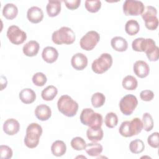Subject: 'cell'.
Returning <instances> with one entry per match:
<instances>
[{
	"label": "cell",
	"instance_id": "8fae6325",
	"mask_svg": "<svg viewBox=\"0 0 159 159\" xmlns=\"http://www.w3.org/2000/svg\"><path fill=\"white\" fill-rule=\"evenodd\" d=\"M6 35L9 41L12 43L17 45L23 43L27 39L26 33L15 25H11L8 27Z\"/></svg>",
	"mask_w": 159,
	"mask_h": 159
},
{
	"label": "cell",
	"instance_id": "277c9868",
	"mask_svg": "<svg viewBox=\"0 0 159 159\" xmlns=\"http://www.w3.org/2000/svg\"><path fill=\"white\" fill-rule=\"evenodd\" d=\"M75 39V32L68 27H61L52 35V42L57 45H70L74 43Z\"/></svg>",
	"mask_w": 159,
	"mask_h": 159
},
{
	"label": "cell",
	"instance_id": "9a60e30c",
	"mask_svg": "<svg viewBox=\"0 0 159 159\" xmlns=\"http://www.w3.org/2000/svg\"><path fill=\"white\" fill-rule=\"evenodd\" d=\"M19 129V122L14 118L7 119L3 124V130L8 135H14L16 134Z\"/></svg>",
	"mask_w": 159,
	"mask_h": 159
},
{
	"label": "cell",
	"instance_id": "44dd1931",
	"mask_svg": "<svg viewBox=\"0 0 159 159\" xmlns=\"http://www.w3.org/2000/svg\"><path fill=\"white\" fill-rule=\"evenodd\" d=\"M86 136L88 139L93 142H96L102 139L104 132L101 127H95L87 129Z\"/></svg>",
	"mask_w": 159,
	"mask_h": 159
},
{
	"label": "cell",
	"instance_id": "4316f807",
	"mask_svg": "<svg viewBox=\"0 0 159 159\" xmlns=\"http://www.w3.org/2000/svg\"><path fill=\"white\" fill-rule=\"evenodd\" d=\"M103 150L102 146L98 143L92 142L86 144L85 150L88 155L91 157H97L99 155Z\"/></svg>",
	"mask_w": 159,
	"mask_h": 159
},
{
	"label": "cell",
	"instance_id": "7a4b0ae2",
	"mask_svg": "<svg viewBox=\"0 0 159 159\" xmlns=\"http://www.w3.org/2000/svg\"><path fill=\"white\" fill-rule=\"evenodd\" d=\"M42 127L37 123L30 124L26 129V134L24 138V143L29 148L37 147L39 143L40 137L42 134Z\"/></svg>",
	"mask_w": 159,
	"mask_h": 159
},
{
	"label": "cell",
	"instance_id": "603a6c76",
	"mask_svg": "<svg viewBox=\"0 0 159 159\" xmlns=\"http://www.w3.org/2000/svg\"><path fill=\"white\" fill-rule=\"evenodd\" d=\"M51 152L55 157H61L66 152V145L62 140H56L52 144Z\"/></svg>",
	"mask_w": 159,
	"mask_h": 159
},
{
	"label": "cell",
	"instance_id": "d4e9b609",
	"mask_svg": "<svg viewBox=\"0 0 159 159\" xmlns=\"http://www.w3.org/2000/svg\"><path fill=\"white\" fill-rule=\"evenodd\" d=\"M129 129L130 137L138 135L143 129V124L142 120L138 117L134 118L131 121H129Z\"/></svg>",
	"mask_w": 159,
	"mask_h": 159
},
{
	"label": "cell",
	"instance_id": "ac0fdd59",
	"mask_svg": "<svg viewBox=\"0 0 159 159\" xmlns=\"http://www.w3.org/2000/svg\"><path fill=\"white\" fill-rule=\"evenodd\" d=\"M40 49L39 43L35 40H30L26 43L23 48L22 51L27 57H34L37 55Z\"/></svg>",
	"mask_w": 159,
	"mask_h": 159
},
{
	"label": "cell",
	"instance_id": "30bf717a",
	"mask_svg": "<svg viewBox=\"0 0 159 159\" xmlns=\"http://www.w3.org/2000/svg\"><path fill=\"white\" fill-rule=\"evenodd\" d=\"M100 40V35L96 31L88 32L80 40V45L82 49L86 51L93 50Z\"/></svg>",
	"mask_w": 159,
	"mask_h": 159
},
{
	"label": "cell",
	"instance_id": "ffe728a7",
	"mask_svg": "<svg viewBox=\"0 0 159 159\" xmlns=\"http://www.w3.org/2000/svg\"><path fill=\"white\" fill-rule=\"evenodd\" d=\"M19 98L20 101L26 104L34 102L36 99L35 93L30 88H25L19 93Z\"/></svg>",
	"mask_w": 159,
	"mask_h": 159
},
{
	"label": "cell",
	"instance_id": "6da1fadb",
	"mask_svg": "<svg viewBox=\"0 0 159 159\" xmlns=\"http://www.w3.org/2000/svg\"><path fill=\"white\" fill-rule=\"evenodd\" d=\"M132 48L135 52H145L150 61H156L158 60L159 48L152 39L137 38L132 42Z\"/></svg>",
	"mask_w": 159,
	"mask_h": 159
},
{
	"label": "cell",
	"instance_id": "d6a6232c",
	"mask_svg": "<svg viewBox=\"0 0 159 159\" xmlns=\"http://www.w3.org/2000/svg\"><path fill=\"white\" fill-rule=\"evenodd\" d=\"M104 122L106 125L111 129H112L117 126L118 124V117L116 113L110 112H108L105 117Z\"/></svg>",
	"mask_w": 159,
	"mask_h": 159
},
{
	"label": "cell",
	"instance_id": "7402d4cb",
	"mask_svg": "<svg viewBox=\"0 0 159 159\" xmlns=\"http://www.w3.org/2000/svg\"><path fill=\"white\" fill-rule=\"evenodd\" d=\"M46 10L49 17H54L57 16L61 11V1H49L46 6Z\"/></svg>",
	"mask_w": 159,
	"mask_h": 159
},
{
	"label": "cell",
	"instance_id": "484cf974",
	"mask_svg": "<svg viewBox=\"0 0 159 159\" xmlns=\"http://www.w3.org/2000/svg\"><path fill=\"white\" fill-rule=\"evenodd\" d=\"M58 89L53 85H49L43 89L41 93L42 98L47 101H52L57 95Z\"/></svg>",
	"mask_w": 159,
	"mask_h": 159
},
{
	"label": "cell",
	"instance_id": "836d02e7",
	"mask_svg": "<svg viewBox=\"0 0 159 159\" xmlns=\"http://www.w3.org/2000/svg\"><path fill=\"white\" fill-rule=\"evenodd\" d=\"M143 129L147 131H151L153 128V120L152 116L148 112H145L142 116Z\"/></svg>",
	"mask_w": 159,
	"mask_h": 159
},
{
	"label": "cell",
	"instance_id": "74e56055",
	"mask_svg": "<svg viewBox=\"0 0 159 159\" xmlns=\"http://www.w3.org/2000/svg\"><path fill=\"white\" fill-rule=\"evenodd\" d=\"M0 154L1 159H9L12 157V150L7 145H1L0 146Z\"/></svg>",
	"mask_w": 159,
	"mask_h": 159
},
{
	"label": "cell",
	"instance_id": "cb8c5ba5",
	"mask_svg": "<svg viewBox=\"0 0 159 159\" xmlns=\"http://www.w3.org/2000/svg\"><path fill=\"white\" fill-rule=\"evenodd\" d=\"M17 14L18 9L17 6L12 3L6 4L2 9V15L8 20L14 19L17 17Z\"/></svg>",
	"mask_w": 159,
	"mask_h": 159
},
{
	"label": "cell",
	"instance_id": "9c48e42d",
	"mask_svg": "<svg viewBox=\"0 0 159 159\" xmlns=\"http://www.w3.org/2000/svg\"><path fill=\"white\" fill-rule=\"evenodd\" d=\"M145 9L143 3L140 1L126 0L123 4V12L125 16L141 15Z\"/></svg>",
	"mask_w": 159,
	"mask_h": 159
},
{
	"label": "cell",
	"instance_id": "8992f818",
	"mask_svg": "<svg viewBox=\"0 0 159 159\" xmlns=\"http://www.w3.org/2000/svg\"><path fill=\"white\" fill-rule=\"evenodd\" d=\"M112 62V56L109 53H104L93 61L91 69L96 74H102L111 67Z\"/></svg>",
	"mask_w": 159,
	"mask_h": 159
},
{
	"label": "cell",
	"instance_id": "83f0119b",
	"mask_svg": "<svg viewBox=\"0 0 159 159\" xmlns=\"http://www.w3.org/2000/svg\"><path fill=\"white\" fill-rule=\"evenodd\" d=\"M140 30V25L138 22L134 19H130L128 20L125 25V30L126 33L133 36L136 35Z\"/></svg>",
	"mask_w": 159,
	"mask_h": 159
},
{
	"label": "cell",
	"instance_id": "e575fe53",
	"mask_svg": "<svg viewBox=\"0 0 159 159\" xmlns=\"http://www.w3.org/2000/svg\"><path fill=\"white\" fill-rule=\"evenodd\" d=\"M71 146L74 150L77 151H81L85 150L86 143L82 137H76L71 140Z\"/></svg>",
	"mask_w": 159,
	"mask_h": 159
},
{
	"label": "cell",
	"instance_id": "52a82bcc",
	"mask_svg": "<svg viewBox=\"0 0 159 159\" xmlns=\"http://www.w3.org/2000/svg\"><path fill=\"white\" fill-rule=\"evenodd\" d=\"M157 9L152 6H146L143 13L141 14L145 22V25L148 30H154L158 27V19L157 17Z\"/></svg>",
	"mask_w": 159,
	"mask_h": 159
},
{
	"label": "cell",
	"instance_id": "4dcf8cb0",
	"mask_svg": "<svg viewBox=\"0 0 159 159\" xmlns=\"http://www.w3.org/2000/svg\"><path fill=\"white\" fill-rule=\"evenodd\" d=\"M91 101L92 106L95 108H98L104 104L106 101V97L102 93L97 92L93 94Z\"/></svg>",
	"mask_w": 159,
	"mask_h": 159
},
{
	"label": "cell",
	"instance_id": "e0dca14e",
	"mask_svg": "<svg viewBox=\"0 0 159 159\" xmlns=\"http://www.w3.org/2000/svg\"><path fill=\"white\" fill-rule=\"evenodd\" d=\"M42 57L45 62L53 63L57 60L58 52L55 48L48 46L43 48L42 53Z\"/></svg>",
	"mask_w": 159,
	"mask_h": 159
},
{
	"label": "cell",
	"instance_id": "d590c367",
	"mask_svg": "<svg viewBox=\"0 0 159 159\" xmlns=\"http://www.w3.org/2000/svg\"><path fill=\"white\" fill-rule=\"evenodd\" d=\"M32 80L35 86L41 87L45 84L47 81V78L44 73L42 72H37L33 75Z\"/></svg>",
	"mask_w": 159,
	"mask_h": 159
},
{
	"label": "cell",
	"instance_id": "ab89813d",
	"mask_svg": "<svg viewBox=\"0 0 159 159\" xmlns=\"http://www.w3.org/2000/svg\"><path fill=\"white\" fill-rule=\"evenodd\" d=\"M66 7L70 10H75L79 7L81 4V0H73V1H64Z\"/></svg>",
	"mask_w": 159,
	"mask_h": 159
},
{
	"label": "cell",
	"instance_id": "1f68e13d",
	"mask_svg": "<svg viewBox=\"0 0 159 159\" xmlns=\"http://www.w3.org/2000/svg\"><path fill=\"white\" fill-rule=\"evenodd\" d=\"M86 9L91 13H96L99 11L101 7V2L98 0H86L85 1Z\"/></svg>",
	"mask_w": 159,
	"mask_h": 159
},
{
	"label": "cell",
	"instance_id": "7c38bea8",
	"mask_svg": "<svg viewBox=\"0 0 159 159\" xmlns=\"http://www.w3.org/2000/svg\"><path fill=\"white\" fill-rule=\"evenodd\" d=\"M88 58L82 53H77L75 54L71 60V65L75 70L81 71L84 70L88 65Z\"/></svg>",
	"mask_w": 159,
	"mask_h": 159
},
{
	"label": "cell",
	"instance_id": "f1b7e54d",
	"mask_svg": "<svg viewBox=\"0 0 159 159\" xmlns=\"http://www.w3.org/2000/svg\"><path fill=\"white\" fill-rule=\"evenodd\" d=\"M122 85L123 88L127 90H135L138 86V81L137 79L131 75L126 76L122 80Z\"/></svg>",
	"mask_w": 159,
	"mask_h": 159
},
{
	"label": "cell",
	"instance_id": "3957f363",
	"mask_svg": "<svg viewBox=\"0 0 159 159\" xmlns=\"http://www.w3.org/2000/svg\"><path fill=\"white\" fill-rule=\"evenodd\" d=\"M57 107L58 111L64 116L71 117L76 114L78 110V104L70 96L65 94L58 99Z\"/></svg>",
	"mask_w": 159,
	"mask_h": 159
},
{
	"label": "cell",
	"instance_id": "5bb4252c",
	"mask_svg": "<svg viewBox=\"0 0 159 159\" xmlns=\"http://www.w3.org/2000/svg\"><path fill=\"white\" fill-rule=\"evenodd\" d=\"M27 17L32 23H39L43 18V11L41 8L37 6H32L28 9L27 12Z\"/></svg>",
	"mask_w": 159,
	"mask_h": 159
},
{
	"label": "cell",
	"instance_id": "2e32d148",
	"mask_svg": "<svg viewBox=\"0 0 159 159\" xmlns=\"http://www.w3.org/2000/svg\"><path fill=\"white\" fill-rule=\"evenodd\" d=\"M35 117L41 121L48 120L52 116L50 107L44 104L37 106L35 109Z\"/></svg>",
	"mask_w": 159,
	"mask_h": 159
},
{
	"label": "cell",
	"instance_id": "4fadbf2b",
	"mask_svg": "<svg viewBox=\"0 0 159 159\" xmlns=\"http://www.w3.org/2000/svg\"><path fill=\"white\" fill-rule=\"evenodd\" d=\"M133 70L137 76L140 78H144L149 75L150 68L145 61L138 60L134 64Z\"/></svg>",
	"mask_w": 159,
	"mask_h": 159
},
{
	"label": "cell",
	"instance_id": "d6986e66",
	"mask_svg": "<svg viewBox=\"0 0 159 159\" xmlns=\"http://www.w3.org/2000/svg\"><path fill=\"white\" fill-rule=\"evenodd\" d=\"M111 45L114 50L120 52H125L128 47L127 40L124 38L119 36L113 37L111 39Z\"/></svg>",
	"mask_w": 159,
	"mask_h": 159
},
{
	"label": "cell",
	"instance_id": "f546056e",
	"mask_svg": "<svg viewBox=\"0 0 159 159\" xmlns=\"http://www.w3.org/2000/svg\"><path fill=\"white\" fill-rule=\"evenodd\" d=\"M129 149L132 153H140L145 149L144 143L140 139H135L130 142L129 144Z\"/></svg>",
	"mask_w": 159,
	"mask_h": 159
},
{
	"label": "cell",
	"instance_id": "f35d334b",
	"mask_svg": "<svg viewBox=\"0 0 159 159\" xmlns=\"http://www.w3.org/2000/svg\"><path fill=\"white\" fill-rule=\"evenodd\" d=\"M140 99L144 101H150L154 98V93L151 90H143L140 93Z\"/></svg>",
	"mask_w": 159,
	"mask_h": 159
},
{
	"label": "cell",
	"instance_id": "8d00e7d4",
	"mask_svg": "<svg viewBox=\"0 0 159 159\" xmlns=\"http://www.w3.org/2000/svg\"><path fill=\"white\" fill-rule=\"evenodd\" d=\"M148 144L152 148H157L159 146V133L158 132H153L148 137Z\"/></svg>",
	"mask_w": 159,
	"mask_h": 159
},
{
	"label": "cell",
	"instance_id": "5b68a950",
	"mask_svg": "<svg viewBox=\"0 0 159 159\" xmlns=\"http://www.w3.org/2000/svg\"><path fill=\"white\" fill-rule=\"evenodd\" d=\"M80 119L83 125L91 128L101 127L102 124L101 114L95 112L91 108L83 109L81 112Z\"/></svg>",
	"mask_w": 159,
	"mask_h": 159
},
{
	"label": "cell",
	"instance_id": "ba28073f",
	"mask_svg": "<svg viewBox=\"0 0 159 159\" xmlns=\"http://www.w3.org/2000/svg\"><path fill=\"white\" fill-rule=\"evenodd\" d=\"M138 101L135 96L127 94L119 102V107L122 113L125 116L131 115L137 106Z\"/></svg>",
	"mask_w": 159,
	"mask_h": 159
}]
</instances>
